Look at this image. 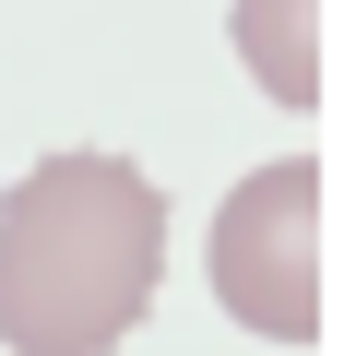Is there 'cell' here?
Returning <instances> with one entry per match:
<instances>
[{
    "label": "cell",
    "mask_w": 356,
    "mask_h": 356,
    "mask_svg": "<svg viewBox=\"0 0 356 356\" xmlns=\"http://www.w3.org/2000/svg\"><path fill=\"white\" fill-rule=\"evenodd\" d=\"M166 191L131 154H48L0 202V344L13 356H107L154 309Z\"/></svg>",
    "instance_id": "cell-1"
},
{
    "label": "cell",
    "mask_w": 356,
    "mask_h": 356,
    "mask_svg": "<svg viewBox=\"0 0 356 356\" xmlns=\"http://www.w3.org/2000/svg\"><path fill=\"white\" fill-rule=\"evenodd\" d=\"M214 309L261 344H309L321 332V166L309 154H273L250 166L238 191L214 202Z\"/></svg>",
    "instance_id": "cell-2"
},
{
    "label": "cell",
    "mask_w": 356,
    "mask_h": 356,
    "mask_svg": "<svg viewBox=\"0 0 356 356\" xmlns=\"http://www.w3.org/2000/svg\"><path fill=\"white\" fill-rule=\"evenodd\" d=\"M226 48L273 107H321V0H226Z\"/></svg>",
    "instance_id": "cell-3"
}]
</instances>
